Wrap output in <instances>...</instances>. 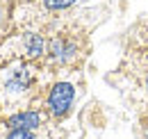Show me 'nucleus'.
I'll return each instance as SVG.
<instances>
[{
    "instance_id": "f257e3e1",
    "label": "nucleus",
    "mask_w": 148,
    "mask_h": 139,
    "mask_svg": "<svg viewBox=\"0 0 148 139\" xmlns=\"http://www.w3.org/2000/svg\"><path fill=\"white\" fill-rule=\"evenodd\" d=\"M73 98H75L73 85H69V82H57L55 87L50 89V96H48V109H50L55 116H64V114L71 109Z\"/></svg>"
},
{
    "instance_id": "f03ea898",
    "label": "nucleus",
    "mask_w": 148,
    "mask_h": 139,
    "mask_svg": "<svg viewBox=\"0 0 148 139\" xmlns=\"http://www.w3.org/2000/svg\"><path fill=\"white\" fill-rule=\"evenodd\" d=\"M50 57H53L55 62H59V64H66L69 59L75 57V43L62 39V36H57L55 41L50 43Z\"/></svg>"
},
{
    "instance_id": "7ed1b4c3",
    "label": "nucleus",
    "mask_w": 148,
    "mask_h": 139,
    "mask_svg": "<svg viewBox=\"0 0 148 139\" xmlns=\"http://www.w3.org/2000/svg\"><path fill=\"white\" fill-rule=\"evenodd\" d=\"M39 123H41V116L37 112H18L9 119V125L14 130H34L39 128Z\"/></svg>"
},
{
    "instance_id": "20e7f679",
    "label": "nucleus",
    "mask_w": 148,
    "mask_h": 139,
    "mask_svg": "<svg viewBox=\"0 0 148 139\" xmlns=\"http://www.w3.org/2000/svg\"><path fill=\"white\" fill-rule=\"evenodd\" d=\"M27 82H30V71L27 69H16V71H12V75L7 78V87L12 91H23L27 87Z\"/></svg>"
},
{
    "instance_id": "39448f33",
    "label": "nucleus",
    "mask_w": 148,
    "mask_h": 139,
    "mask_svg": "<svg viewBox=\"0 0 148 139\" xmlns=\"http://www.w3.org/2000/svg\"><path fill=\"white\" fill-rule=\"evenodd\" d=\"M43 48H46V43H43V39L39 34H32V32L25 34V52L30 57H39L43 52Z\"/></svg>"
},
{
    "instance_id": "423d86ee",
    "label": "nucleus",
    "mask_w": 148,
    "mask_h": 139,
    "mask_svg": "<svg viewBox=\"0 0 148 139\" xmlns=\"http://www.w3.org/2000/svg\"><path fill=\"white\" fill-rule=\"evenodd\" d=\"M75 0H46V7L48 9H66V7H71Z\"/></svg>"
},
{
    "instance_id": "0eeeda50",
    "label": "nucleus",
    "mask_w": 148,
    "mask_h": 139,
    "mask_svg": "<svg viewBox=\"0 0 148 139\" xmlns=\"http://www.w3.org/2000/svg\"><path fill=\"white\" fill-rule=\"evenodd\" d=\"M7 139H37L32 130H12V135Z\"/></svg>"
}]
</instances>
